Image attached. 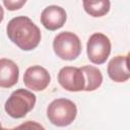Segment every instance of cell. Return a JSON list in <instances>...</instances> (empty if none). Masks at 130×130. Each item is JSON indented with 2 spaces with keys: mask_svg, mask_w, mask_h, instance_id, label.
<instances>
[{
  "mask_svg": "<svg viewBox=\"0 0 130 130\" xmlns=\"http://www.w3.org/2000/svg\"><path fill=\"white\" fill-rule=\"evenodd\" d=\"M1 129H2V127H1V123H0V130H1Z\"/></svg>",
  "mask_w": 130,
  "mask_h": 130,
  "instance_id": "cell-17",
  "label": "cell"
},
{
  "mask_svg": "<svg viewBox=\"0 0 130 130\" xmlns=\"http://www.w3.org/2000/svg\"><path fill=\"white\" fill-rule=\"evenodd\" d=\"M76 105L68 99H57L51 102L47 108L49 121L57 127L70 125L76 118Z\"/></svg>",
  "mask_w": 130,
  "mask_h": 130,
  "instance_id": "cell-2",
  "label": "cell"
},
{
  "mask_svg": "<svg viewBox=\"0 0 130 130\" xmlns=\"http://www.w3.org/2000/svg\"><path fill=\"white\" fill-rule=\"evenodd\" d=\"M15 130H46L40 123L35 121H26L21 123L15 128Z\"/></svg>",
  "mask_w": 130,
  "mask_h": 130,
  "instance_id": "cell-13",
  "label": "cell"
},
{
  "mask_svg": "<svg viewBox=\"0 0 130 130\" xmlns=\"http://www.w3.org/2000/svg\"><path fill=\"white\" fill-rule=\"evenodd\" d=\"M25 3H26L25 0H16V1H13V0H4L3 1L4 6L8 10H10V11H14V10H17V9L21 8Z\"/></svg>",
  "mask_w": 130,
  "mask_h": 130,
  "instance_id": "cell-14",
  "label": "cell"
},
{
  "mask_svg": "<svg viewBox=\"0 0 130 130\" xmlns=\"http://www.w3.org/2000/svg\"><path fill=\"white\" fill-rule=\"evenodd\" d=\"M59 84L68 91H81L84 89V76L78 67L65 66L58 73Z\"/></svg>",
  "mask_w": 130,
  "mask_h": 130,
  "instance_id": "cell-6",
  "label": "cell"
},
{
  "mask_svg": "<svg viewBox=\"0 0 130 130\" xmlns=\"http://www.w3.org/2000/svg\"><path fill=\"white\" fill-rule=\"evenodd\" d=\"M67 19L64 8L58 5L47 6L41 13V23L49 30H57L61 28Z\"/></svg>",
  "mask_w": 130,
  "mask_h": 130,
  "instance_id": "cell-8",
  "label": "cell"
},
{
  "mask_svg": "<svg viewBox=\"0 0 130 130\" xmlns=\"http://www.w3.org/2000/svg\"><path fill=\"white\" fill-rule=\"evenodd\" d=\"M3 18H4V11H3V8H2V6L0 5V23L2 22Z\"/></svg>",
  "mask_w": 130,
  "mask_h": 130,
  "instance_id": "cell-15",
  "label": "cell"
},
{
  "mask_svg": "<svg viewBox=\"0 0 130 130\" xmlns=\"http://www.w3.org/2000/svg\"><path fill=\"white\" fill-rule=\"evenodd\" d=\"M86 54L93 64H104L111 54L110 39L102 32L92 34L86 44Z\"/></svg>",
  "mask_w": 130,
  "mask_h": 130,
  "instance_id": "cell-5",
  "label": "cell"
},
{
  "mask_svg": "<svg viewBox=\"0 0 130 130\" xmlns=\"http://www.w3.org/2000/svg\"><path fill=\"white\" fill-rule=\"evenodd\" d=\"M53 49L60 59L71 61L80 55L82 46L79 38L75 34L71 31H62L55 37Z\"/></svg>",
  "mask_w": 130,
  "mask_h": 130,
  "instance_id": "cell-4",
  "label": "cell"
},
{
  "mask_svg": "<svg viewBox=\"0 0 130 130\" xmlns=\"http://www.w3.org/2000/svg\"><path fill=\"white\" fill-rule=\"evenodd\" d=\"M36 95L24 88H18L14 90L5 103V112L14 119L23 118L28 112H30L36 104Z\"/></svg>",
  "mask_w": 130,
  "mask_h": 130,
  "instance_id": "cell-3",
  "label": "cell"
},
{
  "mask_svg": "<svg viewBox=\"0 0 130 130\" xmlns=\"http://www.w3.org/2000/svg\"><path fill=\"white\" fill-rule=\"evenodd\" d=\"M19 69L18 66L10 59H0V87L9 88L15 85L18 81Z\"/></svg>",
  "mask_w": 130,
  "mask_h": 130,
  "instance_id": "cell-10",
  "label": "cell"
},
{
  "mask_svg": "<svg viewBox=\"0 0 130 130\" xmlns=\"http://www.w3.org/2000/svg\"><path fill=\"white\" fill-rule=\"evenodd\" d=\"M108 75L115 82H125L129 79L130 73L128 69V55L116 56L112 58L108 64Z\"/></svg>",
  "mask_w": 130,
  "mask_h": 130,
  "instance_id": "cell-9",
  "label": "cell"
},
{
  "mask_svg": "<svg viewBox=\"0 0 130 130\" xmlns=\"http://www.w3.org/2000/svg\"><path fill=\"white\" fill-rule=\"evenodd\" d=\"M82 5L87 14L93 17H101L106 15L110 11L111 3L108 0H98V1L84 0L82 2Z\"/></svg>",
  "mask_w": 130,
  "mask_h": 130,
  "instance_id": "cell-12",
  "label": "cell"
},
{
  "mask_svg": "<svg viewBox=\"0 0 130 130\" xmlns=\"http://www.w3.org/2000/svg\"><path fill=\"white\" fill-rule=\"evenodd\" d=\"M9 40L23 51H31L41 42V30L27 16L13 17L6 26Z\"/></svg>",
  "mask_w": 130,
  "mask_h": 130,
  "instance_id": "cell-1",
  "label": "cell"
},
{
  "mask_svg": "<svg viewBox=\"0 0 130 130\" xmlns=\"http://www.w3.org/2000/svg\"><path fill=\"white\" fill-rule=\"evenodd\" d=\"M51 81V76L48 70L40 65L28 67L23 74L24 85L35 91L44 90Z\"/></svg>",
  "mask_w": 130,
  "mask_h": 130,
  "instance_id": "cell-7",
  "label": "cell"
},
{
  "mask_svg": "<svg viewBox=\"0 0 130 130\" xmlns=\"http://www.w3.org/2000/svg\"><path fill=\"white\" fill-rule=\"evenodd\" d=\"M1 130H15V128H13V129H7V128H2Z\"/></svg>",
  "mask_w": 130,
  "mask_h": 130,
  "instance_id": "cell-16",
  "label": "cell"
},
{
  "mask_svg": "<svg viewBox=\"0 0 130 130\" xmlns=\"http://www.w3.org/2000/svg\"><path fill=\"white\" fill-rule=\"evenodd\" d=\"M80 70L85 80V85H84L83 90L93 91L101 86L103 82V74L99 68L91 66V65H86V66L81 67Z\"/></svg>",
  "mask_w": 130,
  "mask_h": 130,
  "instance_id": "cell-11",
  "label": "cell"
}]
</instances>
